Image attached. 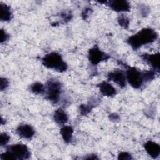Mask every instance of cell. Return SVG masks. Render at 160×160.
Here are the masks:
<instances>
[{
    "instance_id": "obj_1",
    "label": "cell",
    "mask_w": 160,
    "mask_h": 160,
    "mask_svg": "<svg viewBox=\"0 0 160 160\" xmlns=\"http://www.w3.org/2000/svg\"><path fill=\"white\" fill-rule=\"evenodd\" d=\"M158 37L156 31L151 28H144L129 37L127 39L128 44L134 50L138 49L142 45L150 44L155 41Z\"/></svg>"
},
{
    "instance_id": "obj_2",
    "label": "cell",
    "mask_w": 160,
    "mask_h": 160,
    "mask_svg": "<svg viewBox=\"0 0 160 160\" xmlns=\"http://www.w3.org/2000/svg\"><path fill=\"white\" fill-rule=\"evenodd\" d=\"M42 64L46 68L59 72H64L68 69V64L61 55L56 52H51L44 55L42 58Z\"/></svg>"
},
{
    "instance_id": "obj_3",
    "label": "cell",
    "mask_w": 160,
    "mask_h": 160,
    "mask_svg": "<svg viewBox=\"0 0 160 160\" xmlns=\"http://www.w3.org/2000/svg\"><path fill=\"white\" fill-rule=\"evenodd\" d=\"M62 86L59 81L56 79H49L45 86L46 98L52 103L56 104L59 99Z\"/></svg>"
},
{
    "instance_id": "obj_4",
    "label": "cell",
    "mask_w": 160,
    "mask_h": 160,
    "mask_svg": "<svg viewBox=\"0 0 160 160\" xmlns=\"http://www.w3.org/2000/svg\"><path fill=\"white\" fill-rule=\"evenodd\" d=\"M126 81L135 89H139L144 84L142 72L134 67H128L126 72Z\"/></svg>"
},
{
    "instance_id": "obj_5",
    "label": "cell",
    "mask_w": 160,
    "mask_h": 160,
    "mask_svg": "<svg viewBox=\"0 0 160 160\" xmlns=\"http://www.w3.org/2000/svg\"><path fill=\"white\" fill-rule=\"evenodd\" d=\"M6 151L13 156L15 160L28 159L31 154L28 148L22 144H12L6 148Z\"/></svg>"
},
{
    "instance_id": "obj_6",
    "label": "cell",
    "mask_w": 160,
    "mask_h": 160,
    "mask_svg": "<svg viewBox=\"0 0 160 160\" xmlns=\"http://www.w3.org/2000/svg\"><path fill=\"white\" fill-rule=\"evenodd\" d=\"M109 58V56L101 51L98 47H93L89 50L88 59L90 62L93 65H97L102 61H106Z\"/></svg>"
},
{
    "instance_id": "obj_7",
    "label": "cell",
    "mask_w": 160,
    "mask_h": 160,
    "mask_svg": "<svg viewBox=\"0 0 160 160\" xmlns=\"http://www.w3.org/2000/svg\"><path fill=\"white\" fill-rule=\"evenodd\" d=\"M108 78L109 81H113L119 87L123 88L126 84V75L121 70H114L108 74Z\"/></svg>"
},
{
    "instance_id": "obj_8",
    "label": "cell",
    "mask_w": 160,
    "mask_h": 160,
    "mask_svg": "<svg viewBox=\"0 0 160 160\" xmlns=\"http://www.w3.org/2000/svg\"><path fill=\"white\" fill-rule=\"evenodd\" d=\"M106 4L116 12H128L131 9L129 2L126 0H112L107 1Z\"/></svg>"
},
{
    "instance_id": "obj_9",
    "label": "cell",
    "mask_w": 160,
    "mask_h": 160,
    "mask_svg": "<svg viewBox=\"0 0 160 160\" xmlns=\"http://www.w3.org/2000/svg\"><path fill=\"white\" fill-rule=\"evenodd\" d=\"M141 58L147 64L151 66L154 70L159 71V53L148 54L144 53L141 54Z\"/></svg>"
},
{
    "instance_id": "obj_10",
    "label": "cell",
    "mask_w": 160,
    "mask_h": 160,
    "mask_svg": "<svg viewBox=\"0 0 160 160\" xmlns=\"http://www.w3.org/2000/svg\"><path fill=\"white\" fill-rule=\"evenodd\" d=\"M16 132L21 138L29 139L34 136L35 134V131L31 125L24 124L19 125L16 128Z\"/></svg>"
},
{
    "instance_id": "obj_11",
    "label": "cell",
    "mask_w": 160,
    "mask_h": 160,
    "mask_svg": "<svg viewBox=\"0 0 160 160\" xmlns=\"http://www.w3.org/2000/svg\"><path fill=\"white\" fill-rule=\"evenodd\" d=\"M144 148L146 152L152 158H156L160 154V146L154 141H146L144 144Z\"/></svg>"
},
{
    "instance_id": "obj_12",
    "label": "cell",
    "mask_w": 160,
    "mask_h": 160,
    "mask_svg": "<svg viewBox=\"0 0 160 160\" xmlns=\"http://www.w3.org/2000/svg\"><path fill=\"white\" fill-rule=\"evenodd\" d=\"M98 88L100 92L105 96H112L116 94L117 91L115 88L106 81H102L98 84Z\"/></svg>"
},
{
    "instance_id": "obj_13",
    "label": "cell",
    "mask_w": 160,
    "mask_h": 160,
    "mask_svg": "<svg viewBox=\"0 0 160 160\" xmlns=\"http://www.w3.org/2000/svg\"><path fill=\"white\" fill-rule=\"evenodd\" d=\"M53 119L57 124L64 125L68 121V116L63 109L59 108L54 111L53 114Z\"/></svg>"
},
{
    "instance_id": "obj_14",
    "label": "cell",
    "mask_w": 160,
    "mask_h": 160,
    "mask_svg": "<svg viewBox=\"0 0 160 160\" xmlns=\"http://www.w3.org/2000/svg\"><path fill=\"white\" fill-rule=\"evenodd\" d=\"M0 11H1V20L2 21H9L12 17L11 8L2 2L0 3Z\"/></svg>"
},
{
    "instance_id": "obj_15",
    "label": "cell",
    "mask_w": 160,
    "mask_h": 160,
    "mask_svg": "<svg viewBox=\"0 0 160 160\" xmlns=\"http://www.w3.org/2000/svg\"><path fill=\"white\" fill-rule=\"evenodd\" d=\"M73 131V128L71 126L64 125L61 128L60 130V134L65 142L69 143L71 141Z\"/></svg>"
},
{
    "instance_id": "obj_16",
    "label": "cell",
    "mask_w": 160,
    "mask_h": 160,
    "mask_svg": "<svg viewBox=\"0 0 160 160\" xmlns=\"http://www.w3.org/2000/svg\"><path fill=\"white\" fill-rule=\"evenodd\" d=\"M30 91L35 94H41L45 92L44 86L39 82L32 84L29 87Z\"/></svg>"
},
{
    "instance_id": "obj_17",
    "label": "cell",
    "mask_w": 160,
    "mask_h": 160,
    "mask_svg": "<svg viewBox=\"0 0 160 160\" xmlns=\"http://www.w3.org/2000/svg\"><path fill=\"white\" fill-rule=\"evenodd\" d=\"M142 74L144 82H148L155 78L156 71H154V69L149 71H142Z\"/></svg>"
},
{
    "instance_id": "obj_18",
    "label": "cell",
    "mask_w": 160,
    "mask_h": 160,
    "mask_svg": "<svg viewBox=\"0 0 160 160\" xmlns=\"http://www.w3.org/2000/svg\"><path fill=\"white\" fill-rule=\"evenodd\" d=\"M93 106L91 104H81L79 108V111L80 114L82 116H85L89 114L92 110Z\"/></svg>"
},
{
    "instance_id": "obj_19",
    "label": "cell",
    "mask_w": 160,
    "mask_h": 160,
    "mask_svg": "<svg viewBox=\"0 0 160 160\" xmlns=\"http://www.w3.org/2000/svg\"><path fill=\"white\" fill-rule=\"evenodd\" d=\"M118 22L119 24L124 29H128L129 25V19L124 16H121L118 19Z\"/></svg>"
},
{
    "instance_id": "obj_20",
    "label": "cell",
    "mask_w": 160,
    "mask_h": 160,
    "mask_svg": "<svg viewBox=\"0 0 160 160\" xmlns=\"http://www.w3.org/2000/svg\"><path fill=\"white\" fill-rule=\"evenodd\" d=\"M10 140V136L6 132H2L0 135V145L4 146L6 145Z\"/></svg>"
},
{
    "instance_id": "obj_21",
    "label": "cell",
    "mask_w": 160,
    "mask_h": 160,
    "mask_svg": "<svg viewBox=\"0 0 160 160\" xmlns=\"http://www.w3.org/2000/svg\"><path fill=\"white\" fill-rule=\"evenodd\" d=\"M118 159L120 160H129L132 159V158L131 155L127 152H121L118 154Z\"/></svg>"
},
{
    "instance_id": "obj_22",
    "label": "cell",
    "mask_w": 160,
    "mask_h": 160,
    "mask_svg": "<svg viewBox=\"0 0 160 160\" xmlns=\"http://www.w3.org/2000/svg\"><path fill=\"white\" fill-rule=\"evenodd\" d=\"M9 86V81L6 78H1L0 80V89L1 91L5 90Z\"/></svg>"
},
{
    "instance_id": "obj_23",
    "label": "cell",
    "mask_w": 160,
    "mask_h": 160,
    "mask_svg": "<svg viewBox=\"0 0 160 160\" xmlns=\"http://www.w3.org/2000/svg\"><path fill=\"white\" fill-rule=\"evenodd\" d=\"M9 38V34L2 29H1V43L7 41Z\"/></svg>"
},
{
    "instance_id": "obj_24",
    "label": "cell",
    "mask_w": 160,
    "mask_h": 160,
    "mask_svg": "<svg viewBox=\"0 0 160 160\" xmlns=\"http://www.w3.org/2000/svg\"><path fill=\"white\" fill-rule=\"evenodd\" d=\"M71 16L72 15L70 13H67V12H64L62 14V17L63 18V19L65 21H70V19H71Z\"/></svg>"
},
{
    "instance_id": "obj_25",
    "label": "cell",
    "mask_w": 160,
    "mask_h": 160,
    "mask_svg": "<svg viewBox=\"0 0 160 160\" xmlns=\"http://www.w3.org/2000/svg\"><path fill=\"white\" fill-rule=\"evenodd\" d=\"M90 8H88V9H84V12H82V16H83V18H84V19H86L87 18V17L88 16V14H89V11H90Z\"/></svg>"
},
{
    "instance_id": "obj_26",
    "label": "cell",
    "mask_w": 160,
    "mask_h": 160,
    "mask_svg": "<svg viewBox=\"0 0 160 160\" xmlns=\"http://www.w3.org/2000/svg\"><path fill=\"white\" fill-rule=\"evenodd\" d=\"M109 118H110L111 120H115L116 121V120H118L119 117V116L117 114L114 113V114H111L109 116Z\"/></svg>"
},
{
    "instance_id": "obj_27",
    "label": "cell",
    "mask_w": 160,
    "mask_h": 160,
    "mask_svg": "<svg viewBox=\"0 0 160 160\" xmlns=\"http://www.w3.org/2000/svg\"><path fill=\"white\" fill-rule=\"evenodd\" d=\"M85 159H98V157H96V155L91 154V155H89L88 157L85 158Z\"/></svg>"
}]
</instances>
